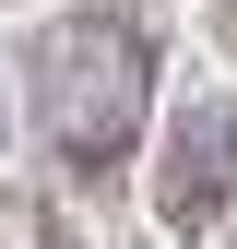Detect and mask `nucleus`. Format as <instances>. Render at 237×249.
<instances>
[{"label":"nucleus","instance_id":"f257e3e1","mask_svg":"<svg viewBox=\"0 0 237 249\" xmlns=\"http://www.w3.org/2000/svg\"><path fill=\"white\" fill-rule=\"evenodd\" d=\"M24 95H36V131L71 178H107L118 154L154 119V12L131 0H83V12L36 24L24 48Z\"/></svg>","mask_w":237,"mask_h":249},{"label":"nucleus","instance_id":"f03ea898","mask_svg":"<svg viewBox=\"0 0 237 249\" xmlns=\"http://www.w3.org/2000/svg\"><path fill=\"white\" fill-rule=\"evenodd\" d=\"M154 226L166 237H225L237 226V107L178 95L154 131Z\"/></svg>","mask_w":237,"mask_h":249},{"label":"nucleus","instance_id":"7ed1b4c3","mask_svg":"<svg viewBox=\"0 0 237 249\" xmlns=\"http://www.w3.org/2000/svg\"><path fill=\"white\" fill-rule=\"evenodd\" d=\"M225 12H237V0H225Z\"/></svg>","mask_w":237,"mask_h":249}]
</instances>
